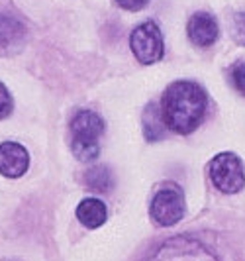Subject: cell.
<instances>
[{"mask_svg": "<svg viewBox=\"0 0 245 261\" xmlns=\"http://www.w3.org/2000/svg\"><path fill=\"white\" fill-rule=\"evenodd\" d=\"M140 261H245V246L212 230L184 232L153 246Z\"/></svg>", "mask_w": 245, "mask_h": 261, "instance_id": "obj_1", "label": "cell"}, {"mask_svg": "<svg viewBox=\"0 0 245 261\" xmlns=\"http://www.w3.org/2000/svg\"><path fill=\"white\" fill-rule=\"evenodd\" d=\"M159 108L167 130L179 136H188L198 130L206 118L208 92L196 81L181 79L163 91Z\"/></svg>", "mask_w": 245, "mask_h": 261, "instance_id": "obj_2", "label": "cell"}, {"mask_svg": "<svg viewBox=\"0 0 245 261\" xmlns=\"http://www.w3.org/2000/svg\"><path fill=\"white\" fill-rule=\"evenodd\" d=\"M106 132L104 118L94 110H78L71 118V151L78 161L89 163L100 155V138Z\"/></svg>", "mask_w": 245, "mask_h": 261, "instance_id": "obj_3", "label": "cell"}, {"mask_svg": "<svg viewBox=\"0 0 245 261\" xmlns=\"http://www.w3.org/2000/svg\"><path fill=\"white\" fill-rule=\"evenodd\" d=\"M186 214V200L181 185L167 181L159 185L149 202V216L159 228H173Z\"/></svg>", "mask_w": 245, "mask_h": 261, "instance_id": "obj_4", "label": "cell"}, {"mask_svg": "<svg viewBox=\"0 0 245 261\" xmlns=\"http://www.w3.org/2000/svg\"><path fill=\"white\" fill-rule=\"evenodd\" d=\"M208 177L214 189L224 195H237L245 189V167L233 151H222L208 163Z\"/></svg>", "mask_w": 245, "mask_h": 261, "instance_id": "obj_5", "label": "cell"}, {"mask_svg": "<svg viewBox=\"0 0 245 261\" xmlns=\"http://www.w3.org/2000/svg\"><path fill=\"white\" fill-rule=\"evenodd\" d=\"M129 49L142 65H155L165 57V39L153 20H145L129 34Z\"/></svg>", "mask_w": 245, "mask_h": 261, "instance_id": "obj_6", "label": "cell"}, {"mask_svg": "<svg viewBox=\"0 0 245 261\" xmlns=\"http://www.w3.org/2000/svg\"><path fill=\"white\" fill-rule=\"evenodd\" d=\"M186 36L196 47H212L220 38V24L210 12H194L186 24Z\"/></svg>", "mask_w": 245, "mask_h": 261, "instance_id": "obj_7", "label": "cell"}, {"mask_svg": "<svg viewBox=\"0 0 245 261\" xmlns=\"http://www.w3.org/2000/svg\"><path fill=\"white\" fill-rule=\"evenodd\" d=\"M30 167V153L24 145L16 142L0 144V173L8 179L22 177Z\"/></svg>", "mask_w": 245, "mask_h": 261, "instance_id": "obj_8", "label": "cell"}, {"mask_svg": "<svg viewBox=\"0 0 245 261\" xmlns=\"http://www.w3.org/2000/svg\"><path fill=\"white\" fill-rule=\"evenodd\" d=\"M26 24L10 14H0V55L18 51L26 41Z\"/></svg>", "mask_w": 245, "mask_h": 261, "instance_id": "obj_9", "label": "cell"}, {"mask_svg": "<svg viewBox=\"0 0 245 261\" xmlns=\"http://www.w3.org/2000/svg\"><path fill=\"white\" fill-rule=\"evenodd\" d=\"M77 220L85 228L89 230H96L104 226V222L108 220V208L100 198H94V196H89V198H83L77 206Z\"/></svg>", "mask_w": 245, "mask_h": 261, "instance_id": "obj_10", "label": "cell"}, {"mask_svg": "<svg viewBox=\"0 0 245 261\" xmlns=\"http://www.w3.org/2000/svg\"><path fill=\"white\" fill-rule=\"evenodd\" d=\"M142 124H143V138L151 144V142H159L167 136V126L163 122V116H161V108L157 102H147L145 110H143L142 116Z\"/></svg>", "mask_w": 245, "mask_h": 261, "instance_id": "obj_11", "label": "cell"}, {"mask_svg": "<svg viewBox=\"0 0 245 261\" xmlns=\"http://www.w3.org/2000/svg\"><path fill=\"white\" fill-rule=\"evenodd\" d=\"M85 183H87V187H89L91 191H94V193H110L112 187H114V177H112V173H110L108 167L96 165V167H92V169L87 171Z\"/></svg>", "mask_w": 245, "mask_h": 261, "instance_id": "obj_12", "label": "cell"}, {"mask_svg": "<svg viewBox=\"0 0 245 261\" xmlns=\"http://www.w3.org/2000/svg\"><path fill=\"white\" fill-rule=\"evenodd\" d=\"M228 79L235 91L245 96V61H235L228 69Z\"/></svg>", "mask_w": 245, "mask_h": 261, "instance_id": "obj_13", "label": "cell"}, {"mask_svg": "<svg viewBox=\"0 0 245 261\" xmlns=\"http://www.w3.org/2000/svg\"><path fill=\"white\" fill-rule=\"evenodd\" d=\"M12 108H14L12 94L4 87V83H0V120L10 116L12 114Z\"/></svg>", "mask_w": 245, "mask_h": 261, "instance_id": "obj_14", "label": "cell"}, {"mask_svg": "<svg viewBox=\"0 0 245 261\" xmlns=\"http://www.w3.org/2000/svg\"><path fill=\"white\" fill-rule=\"evenodd\" d=\"M233 38L241 45H245V12L235 14L233 18Z\"/></svg>", "mask_w": 245, "mask_h": 261, "instance_id": "obj_15", "label": "cell"}, {"mask_svg": "<svg viewBox=\"0 0 245 261\" xmlns=\"http://www.w3.org/2000/svg\"><path fill=\"white\" fill-rule=\"evenodd\" d=\"M151 0H116V4L122 10H128V12H140L143 8H147Z\"/></svg>", "mask_w": 245, "mask_h": 261, "instance_id": "obj_16", "label": "cell"}]
</instances>
